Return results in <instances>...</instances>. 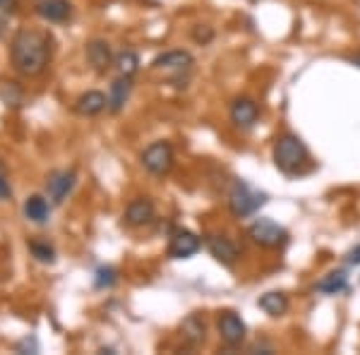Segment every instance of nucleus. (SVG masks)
Wrapping results in <instances>:
<instances>
[{"label":"nucleus","mask_w":360,"mask_h":355,"mask_svg":"<svg viewBox=\"0 0 360 355\" xmlns=\"http://www.w3.org/2000/svg\"><path fill=\"white\" fill-rule=\"evenodd\" d=\"M37 15L46 22H65L72 15V5L68 0H41L37 5Z\"/></svg>","instance_id":"15"},{"label":"nucleus","mask_w":360,"mask_h":355,"mask_svg":"<svg viewBox=\"0 0 360 355\" xmlns=\"http://www.w3.org/2000/svg\"><path fill=\"white\" fill-rule=\"evenodd\" d=\"M154 219V202L147 200V197H137V200H132L130 205L125 209V224L127 226H147L149 221Z\"/></svg>","instance_id":"14"},{"label":"nucleus","mask_w":360,"mask_h":355,"mask_svg":"<svg viewBox=\"0 0 360 355\" xmlns=\"http://www.w3.org/2000/svg\"><path fill=\"white\" fill-rule=\"evenodd\" d=\"M115 281H118V273H115L113 266H98L96 269V288H111Z\"/></svg>","instance_id":"24"},{"label":"nucleus","mask_w":360,"mask_h":355,"mask_svg":"<svg viewBox=\"0 0 360 355\" xmlns=\"http://www.w3.org/2000/svg\"><path fill=\"white\" fill-rule=\"evenodd\" d=\"M72 188H75L72 171H58L49 178V183H46V192H49V200L53 202V205H60L70 192H72Z\"/></svg>","instance_id":"13"},{"label":"nucleus","mask_w":360,"mask_h":355,"mask_svg":"<svg viewBox=\"0 0 360 355\" xmlns=\"http://www.w3.org/2000/svg\"><path fill=\"white\" fill-rule=\"evenodd\" d=\"M348 60H351V63H353V65H356V67H360V53L351 56V58H348Z\"/></svg>","instance_id":"29"},{"label":"nucleus","mask_w":360,"mask_h":355,"mask_svg":"<svg viewBox=\"0 0 360 355\" xmlns=\"http://www.w3.org/2000/svg\"><path fill=\"white\" fill-rule=\"evenodd\" d=\"M193 65H195V58L188 51H166V53L156 56L152 63L154 70H164V72H173V75L190 72Z\"/></svg>","instance_id":"7"},{"label":"nucleus","mask_w":360,"mask_h":355,"mask_svg":"<svg viewBox=\"0 0 360 355\" xmlns=\"http://www.w3.org/2000/svg\"><path fill=\"white\" fill-rule=\"evenodd\" d=\"M103 108H108V98L101 94V91H86L75 101V110H77L79 115H86V118H91V115H98Z\"/></svg>","instance_id":"17"},{"label":"nucleus","mask_w":360,"mask_h":355,"mask_svg":"<svg viewBox=\"0 0 360 355\" xmlns=\"http://www.w3.org/2000/svg\"><path fill=\"white\" fill-rule=\"evenodd\" d=\"M0 98H3L8 106H22V101H25V91L20 89L15 82H5L3 86H0Z\"/></svg>","instance_id":"23"},{"label":"nucleus","mask_w":360,"mask_h":355,"mask_svg":"<svg viewBox=\"0 0 360 355\" xmlns=\"http://www.w3.org/2000/svg\"><path fill=\"white\" fill-rule=\"evenodd\" d=\"M348 264H360V245L356 250H351V254H348Z\"/></svg>","instance_id":"28"},{"label":"nucleus","mask_w":360,"mask_h":355,"mask_svg":"<svg viewBox=\"0 0 360 355\" xmlns=\"http://www.w3.org/2000/svg\"><path fill=\"white\" fill-rule=\"evenodd\" d=\"M266 202V195L255 188H250L248 183H243V180H238L233 185V190H231L229 195V209L231 214L238 219H245L250 214H255L259 207H262Z\"/></svg>","instance_id":"3"},{"label":"nucleus","mask_w":360,"mask_h":355,"mask_svg":"<svg viewBox=\"0 0 360 355\" xmlns=\"http://www.w3.org/2000/svg\"><path fill=\"white\" fill-rule=\"evenodd\" d=\"M193 39H195V41L197 44H209V41H212V39H214V32H212V29H209V27H195L193 29Z\"/></svg>","instance_id":"25"},{"label":"nucleus","mask_w":360,"mask_h":355,"mask_svg":"<svg viewBox=\"0 0 360 355\" xmlns=\"http://www.w3.org/2000/svg\"><path fill=\"white\" fill-rule=\"evenodd\" d=\"M348 288V276L344 271H332L317 283L319 293H327V295H336V293H344Z\"/></svg>","instance_id":"20"},{"label":"nucleus","mask_w":360,"mask_h":355,"mask_svg":"<svg viewBox=\"0 0 360 355\" xmlns=\"http://www.w3.org/2000/svg\"><path fill=\"white\" fill-rule=\"evenodd\" d=\"M248 327L236 312H224L219 314V336L229 348H238L243 341H245Z\"/></svg>","instance_id":"6"},{"label":"nucleus","mask_w":360,"mask_h":355,"mask_svg":"<svg viewBox=\"0 0 360 355\" xmlns=\"http://www.w3.org/2000/svg\"><path fill=\"white\" fill-rule=\"evenodd\" d=\"M17 0H0V13H15Z\"/></svg>","instance_id":"27"},{"label":"nucleus","mask_w":360,"mask_h":355,"mask_svg":"<svg viewBox=\"0 0 360 355\" xmlns=\"http://www.w3.org/2000/svg\"><path fill=\"white\" fill-rule=\"evenodd\" d=\"M173 161H176V156H173V147L168 142L149 144L142 154V166L147 168L152 176H166L173 168Z\"/></svg>","instance_id":"5"},{"label":"nucleus","mask_w":360,"mask_h":355,"mask_svg":"<svg viewBox=\"0 0 360 355\" xmlns=\"http://www.w3.org/2000/svg\"><path fill=\"white\" fill-rule=\"evenodd\" d=\"M310 156H307V147L303 139L286 132L274 142V164L281 173L286 176H295V173H303Z\"/></svg>","instance_id":"2"},{"label":"nucleus","mask_w":360,"mask_h":355,"mask_svg":"<svg viewBox=\"0 0 360 355\" xmlns=\"http://www.w3.org/2000/svg\"><path fill=\"white\" fill-rule=\"evenodd\" d=\"M262 310L269 314V317H281L283 312L288 310V298L283 293H276V290H271V293H264L262 298L257 302Z\"/></svg>","instance_id":"19"},{"label":"nucleus","mask_w":360,"mask_h":355,"mask_svg":"<svg viewBox=\"0 0 360 355\" xmlns=\"http://www.w3.org/2000/svg\"><path fill=\"white\" fill-rule=\"evenodd\" d=\"M180 339L188 343L190 348L200 346V343H205L207 339V322L202 314H188V317L183 319V324H180Z\"/></svg>","instance_id":"10"},{"label":"nucleus","mask_w":360,"mask_h":355,"mask_svg":"<svg viewBox=\"0 0 360 355\" xmlns=\"http://www.w3.org/2000/svg\"><path fill=\"white\" fill-rule=\"evenodd\" d=\"M25 217L34 224H46L51 219V205L41 195H32L25 202Z\"/></svg>","instance_id":"18"},{"label":"nucleus","mask_w":360,"mask_h":355,"mask_svg":"<svg viewBox=\"0 0 360 355\" xmlns=\"http://www.w3.org/2000/svg\"><path fill=\"white\" fill-rule=\"evenodd\" d=\"M10 197H13V190H10L8 180L0 176V200H10Z\"/></svg>","instance_id":"26"},{"label":"nucleus","mask_w":360,"mask_h":355,"mask_svg":"<svg viewBox=\"0 0 360 355\" xmlns=\"http://www.w3.org/2000/svg\"><path fill=\"white\" fill-rule=\"evenodd\" d=\"M29 250H32L34 257L39 262H44V264H53L56 262V247L51 245L49 240H32L29 243Z\"/></svg>","instance_id":"22"},{"label":"nucleus","mask_w":360,"mask_h":355,"mask_svg":"<svg viewBox=\"0 0 360 355\" xmlns=\"http://www.w3.org/2000/svg\"><path fill=\"white\" fill-rule=\"evenodd\" d=\"M130 91H132V79L127 75H120L111 84V94H108V108H111V113H120L125 108Z\"/></svg>","instance_id":"16"},{"label":"nucleus","mask_w":360,"mask_h":355,"mask_svg":"<svg viewBox=\"0 0 360 355\" xmlns=\"http://www.w3.org/2000/svg\"><path fill=\"white\" fill-rule=\"evenodd\" d=\"M257 118H259V108L252 98L243 96L231 103V120H233V125L240 127V130H250V127L257 123Z\"/></svg>","instance_id":"9"},{"label":"nucleus","mask_w":360,"mask_h":355,"mask_svg":"<svg viewBox=\"0 0 360 355\" xmlns=\"http://www.w3.org/2000/svg\"><path fill=\"white\" fill-rule=\"evenodd\" d=\"M207 247H209V252H212V257L217 262H221L224 266L236 264L238 257H240L233 240H229L226 235H207Z\"/></svg>","instance_id":"11"},{"label":"nucleus","mask_w":360,"mask_h":355,"mask_svg":"<svg viewBox=\"0 0 360 355\" xmlns=\"http://www.w3.org/2000/svg\"><path fill=\"white\" fill-rule=\"evenodd\" d=\"M248 235L252 238V243H257L259 247H283L288 243V233L283 226H278L271 219H257L248 228Z\"/></svg>","instance_id":"4"},{"label":"nucleus","mask_w":360,"mask_h":355,"mask_svg":"<svg viewBox=\"0 0 360 355\" xmlns=\"http://www.w3.org/2000/svg\"><path fill=\"white\" fill-rule=\"evenodd\" d=\"M137 67H139V58H137L135 51L125 49V51H120V53L115 56V70H118L120 75L132 77V75L137 72Z\"/></svg>","instance_id":"21"},{"label":"nucleus","mask_w":360,"mask_h":355,"mask_svg":"<svg viewBox=\"0 0 360 355\" xmlns=\"http://www.w3.org/2000/svg\"><path fill=\"white\" fill-rule=\"evenodd\" d=\"M10 56H13V65L20 75L27 77H37L41 75L51 60V39L44 32H34V29H22L15 34L13 46H10Z\"/></svg>","instance_id":"1"},{"label":"nucleus","mask_w":360,"mask_h":355,"mask_svg":"<svg viewBox=\"0 0 360 355\" xmlns=\"http://www.w3.org/2000/svg\"><path fill=\"white\" fill-rule=\"evenodd\" d=\"M86 60H89V65L94 67L98 75H103L108 67L115 65L111 46H108L106 41H101V39H94V41L86 44Z\"/></svg>","instance_id":"12"},{"label":"nucleus","mask_w":360,"mask_h":355,"mask_svg":"<svg viewBox=\"0 0 360 355\" xmlns=\"http://www.w3.org/2000/svg\"><path fill=\"white\" fill-rule=\"evenodd\" d=\"M202 247V240L195 235L193 231H176L171 238V245H168V254L173 259H190L193 254L200 252Z\"/></svg>","instance_id":"8"}]
</instances>
